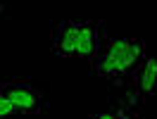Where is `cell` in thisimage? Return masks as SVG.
<instances>
[{
  "label": "cell",
  "instance_id": "8992f818",
  "mask_svg": "<svg viewBox=\"0 0 157 119\" xmlns=\"http://www.w3.org/2000/svg\"><path fill=\"white\" fill-rule=\"evenodd\" d=\"M88 119H128V117L124 114V109H105L98 114H90Z\"/></svg>",
  "mask_w": 157,
  "mask_h": 119
},
{
  "label": "cell",
  "instance_id": "3957f363",
  "mask_svg": "<svg viewBox=\"0 0 157 119\" xmlns=\"http://www.w3.org/2000/svg\"><path fill=\"white\" fill-rule=\"evenodd\" d=\"M0 95L7 98L17 107L19 114H40L43 112V93H40L31 81H0Z\"/></svg>",
  "mask_w": 157,
  "mask_h": 119
},
{
  "label": "cell",
  "instance_id": "5b68a950",
  "mask_svg": "<svg viewBox=\"0 0 157 119\" xmlns=\"http://www.w3.org/2000/svg\"><path fill=\"white\" fill-rule=\"evenodd\" d=\"M17 114H19L17 107H14L7 98H2V95H0V119H14Z\"/></svg>",
  "mask_w": 157,
  "mask_h": 119
},
{
  "label": "cell",
  "instance_id": "7a4b0ae2",
  "mask_svg": "<svg viewBox=\"0 0 157 119\" xmlns=\"http://www.w3.org/2000/svg\"><path fill=\"white\" fill-rule=\"evenodd\" d=\"M143 40L140 38H112L93 57V69L98 71V76L107 79H121L126 74H133L138 62L143 57Z\"/></svg>",
  "mask_w": 157,
  "mask_h": 119
},
{
  "label": "cell",
  "instance_id": "277c9868",
  "mask_svg": "<svg viewBox=\"0 0 157 119\" xmlns=\"http://www.w3.org/2000/svg\"><path fill=\"white\" fill-rule=\"evenodd\" d=\"M133 83L140 95H155L157 93V57H145L133 71Z\"/></svg>",
  "mask_w": 157,
  "mask_h": 119
},
{
  "label": "cell",
  "instance_id": "6da1fadb",
  "mask_svg": "<svg viewBox=\"0 0 157 119\" xmlns=\"http://www.w3.org/2000/svg\"><path fill=\"white\" fill-rule=\"evenodd\" d=\"M100 21H52V52L57 57H83L93 60L100 52L98 43Z\"/></svg>",
  "mask_w": 157,
  "mask_h": 119
}]
</instances>
